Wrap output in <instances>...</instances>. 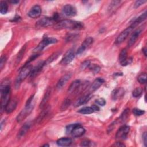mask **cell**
<instances>
[{"label":"cell","mask_w":147,"mask_h":147,"mask_svg":"<svg viewBox=\"0 0 147 147\" xmlns=\"http://www.w3.org/2000/svg\"><path fill=\"white\" fill-rule=\"evenodd\" d=\"M78 36V35H76V34H68L66 36V41L67 42H71V41H72L73 40H74Z\"/></svg>","instance_id":"ab89813d"},{"label":"cell","mask_w":147,"mask_h":147,"mask_svg":"<svg viewBox=\"0 0 147 147\" xmlns=\"http://www.w3.org/2000/svg\"><path fill=\"white\" fill-rule=\"evenodd\" d=\"M95 103L99 106H103L106 105V101L105 100V99L100 98H98L95 100Z\"/></svg>","instance_id":"60d3db41"},{"label":"cell","mask_w":147,"mask_h":147,"mask_svg":"<svg viewBox=\"0 0 147 147\" xmlns=\"http://www.w3.org/2000/svg\"><path fill=\"white\" fill-rule=\"evenodd\" d=\"M55 21L53 19L50 17H44L39 20L36 23V28H43V27H48L52 26L55 24Z\"/></svg>","instance_id":"5b68a950"},{"label":"cell","mask_w":147,"mask_h":147,"mask_svg":"<svg viewBox=\"0 0 147 147\" xmlns=\"http://www.w3.org/2000/svg\"><path fill=\"white\" fill-rule=\"evenodd\" d=\"M141 31H142V29L141 28H138L137 30H136L132 34V35H131L130 38V39L129 40L128 43V47H132L135 43V42H136V40L138 39V36H140Z\"/></svg>","instance_id":"d6986e66"},{"label":"cell","mask_w":147,"mask_h":147,"mask_svg":"<svg viewBox=\"0 0 147 147\" xmlns=\"http://www.w3.org/2000/svg\"><path fill=\"white\" fill-rule=\"evenodd\" d=\"M34 107V105L32 103L29 105L26 106V107L21 110L19 114L17 117V121L18 122H21L24 120L32 111Z\"/></svg>","instance_id":"3957f363"},{"label":"cell","mask_w":147,"mask_h":147,"mask_svg":"<svg viewBox=\"0 0 147 147\" xmlns=\"http://www.w3.org/2000/svg\"><path fill=\"white\" fill-rule=\"evenodd\" d=\"M146 51H147V50H146V47H144L143 49H142V52L145 55V56H146Z\"/></svg>","instance_id":"816d5d0a"},{"label":"cell","mask_w":147,"mask_h":147,"mask_svg":"<svg viewBox=\"0 0 147 147\" xmlns=\"http://www.w3.org/2000/svg\"><path fill=\"white\" fill-rule=\"evenodd\" d=\"M72 139L69 137H62L57 140L56 143L60 146H67L72 144Z\"/></svg>","instance_id":"7402d4cb"},{"label":"cell","mask_w":147,"mask_h":147,"mask_svg":"<svg viewBox=\"0 0 147 147\" xmlns=\"http://www.w3.org/2000/svg\"><path fill=\"white\" fill-rule=\"evenodd\" d=\"M105 81L104 79H103L102 78H97L92 83L91 86L90 87V91L91 92L94 91L96 90H97L98 89H99V87L104 83Z\"/></svg>","instance_id":"44dd1931"},{"label":"cell","mask_w":147,"mask_h":147,"mask_svg":"<svg viewBox=\"0 0 147 147\" xmlns=\"http://www.w3.org/2000/svg\"><path fill=\"white\" fill-rule=\"evenodd\" d=\"M134 28L130 26L129 27H128L127 28H126L124 31H123L119 35V36L117 37V38L115 40V44H121V43H122L124 40H125V39L128 38V35L130 34V33L132 32V31L133 30Z\"/></svg>","instance_id":"8992f818"},{"label":"cell","mask_w":147,"mask_h":147,"mask_svg":"<svg viewBox=\"0 0 147 147\" xmlns=\"http://www.w3.org/2000/svg\"><path fill=\"white\" fill-rule=\"evenodd\" d=\"M132 111H133V113L136 116H141L145 113L144 110H141L139 109H137V108L133 109Z\"/></svg>","instance_id":"d590c367"},{"label":"cell","mask_w":147,"mask_h":147,"mask_svg":"<svg viewBox=\"0 0 147 147\" xmlns=\"http://www.w3.org/2000/svg\"><path fill=\"white\" fill-rule=\"evenodd\" d=\"M20 20H21V17H20V16H16L14 18L13 20H12V21L17 22V21H19Z\"/></svg>","instance_id":"681fc988"},{"label":"cell","mask_w":147,"mask_h":147,"mask_svg":"<svg viewBox=\"0 0 147 147\" xmlns=\"http://www.w3.org/2000/svg\"><path fill=\"white\" fill-rule=\"evenodd\" d=\"M127 51L126 49H123L120 52L119 56V61L122 66H126L132 63V59L127 58Z\"/></svg>","instance_id":"ba28073f"},{"label":"cell","mask_w":147,"mask_h":147,"mask_svg":"<svg viewBox=\"0 0 147 147\" xmlns=\"http://www.w3.org/2000/svg\"><path fill=\"white\" fill-rule=\"evenodd\" d=\"M83 27V25L78 21L71 20H63L58 22L54 26L56 30H81Z\"/></svg>","instance_id":"6da1fadb"},{"label":"cell","mask_w":147,"mask_h":147,"mask_svg":"<svg viewBox=\"0 0 147 147\" xmlns=\"http://www.w3.org/2000/svg\"><path fill=\"white\" fill-rule=\"evenodd\" d=\"M93 43V39L92 38L89 37V38H86L84 40L83 43L81 44L80 47L78 49L77 54L80 55L82 53H83L87 49V48H88Z\"/></svg>","instance_id":"8fae6325"},{"label":"cell","mask_w":147,"mask_h":147,"mask_svg":"<svg viewBox=\"0 0 147 147\" xmlns=\"http://www.w3.org/2000/svg\"><path fill=\"white\" fill-rule=\"evenodd\" d=\"M90 60H85L84 61L83 63H81V67H80V68L82 70H85L86 68H87V67H89L90 65Z\"/></svg>","instance_id":"74e56055"},{"label":"cell","mask_w":147,"mask_h":147,"mask_svg":"<svg viewBox=\"0 0 147 147\" xmlns=\"http://www.w3.org/2000/svg\"><path fill=\"white\" fill-rule=\"evenodd\" d=\"M30 128V123L25 124L20 129L19 133H18V137L21 138L22 137L24 136L26 134V133L28 132Z\"/></svg>","instance_id":"484cf974"},{"label":"cell","mask_w":147,"mask_h":147,"mask_svg":"<svg viewBox=\"0 0 147 147\" xmlns=\"http://www.w3.org/2000/svg\"><path fill=\"white\" fill-rule=\"evenodd\" d=\"M71 103V100L70 99L67 98V99H64V101L63 102V103H62V104L61 105L60 109L62 111L66 110L70 106Z\"/></svg>","instance_id":"1f68e13d"},{"label":"cell","mask_w":147,"mask_h":147,"mask_svg":"<svg viewBox=\"0 0 147 147\" xmlns=\"http://www.w3.org/2000/svg\"><path fill=\"white\" fill-rule=\"evenodd\" d=\"M146 15H147V13L146 12H145L144 13H142L141 15H140L137 19H136L134 21L133 23L132 24L131 26L134 28L136 27H137L139 24H140L141 23L143 22L144 20H146Z\"/></svg>","instance_id":"d4e9b609"},{"label":"cell","mask_w":147,"mask_h":147,"mask_svg":"<svg viewBox=\"0 0 147 147\" xmlns=\"http://www.w3.org/2000/svg\"><path fill=\"white\" fill-rule=\"evenodd\" d=\"M130 127L128 125H124L121 126L117 132L116 138L124 140L127 137V136L129 132Z\"/></svg>","instance_id":"52a82bcc"},{"label":"cell","mask_w":147,"mask_h":147,"mask_svg":"<svg viewBox=\"0 0 147 147\" xmlns=\"http://www.w3.org/2000/svg\"><path fill=\"white\" fill-rule=\"evenodd\" d=\"M8 5L5 1H1L0 3V13L2 15H5L8 12Z\"/></svg>","instance_id":"f1b7e54d"},{"label":"cell","mask_w":147,"mask_h":147,"mask_svg":"<svg viewBox=\"0 0 147 147\" xmlns=\"http://www.w3.org/2000/svg\"><path fill=\"white\" fill-rule=\"evenodd\" d=\"M129 109H127L126 110H125L124 111V112L122 113V114H121V119L122 121H125L128 117V115H129Z\"/></svg>","instance_id":"8d00e7d4"},{"label":"cell","mask_w":147,"mask_h":147,"mask_svg":"<svg viewBox=\"0 0 147 147\" xmlns=\"http://www.w3.org/2000/svg\"><path fill=\"white\" fill-rule=\"evenodd\" d=\"M63 12L66 16L68 17H73L77 15L75 8L70 4H67L63 7Z\"/></svg>","instance_id":"7c38bea8"},{"label":"cell","mask_w":147,"mask_h":147,"mask_svg":"<svg viewBox=\"0 0 147 147\" xmlns=\"http://www.w3.org/2000/svg\"><path fill=\"white\" fill-rule=\"evenodd\" d=\"M32 70V67L31 65H30V64L24 65V66L21 69L19 76L16 79V83H15V87L16 89L19 88L23 81H24L28 75H30V73Z\"/></svg>","instance_id":"7a4b0ae2"},{"label":"cell","mask_w":147,"mask_h":147,"mask_svg":"<svg viewBox=\"0 0 147 147\" xmlns=\"http://www.w3.org/2000/svg\"><path fill=\"white\" fill-rule=\"evenodd\" d=\"M26 45L24 46L20 50L19 52L18 53V55L17 56V58H16V65L19 64L20 62L21 61L23 56H24V53H25V51H26Z\"/></svg>","instance_id":"83f0119b"},{"label":"cell","mask_w":147,"mask_h":147,"mask_svg":"<svg viewBox=\"0 0 147 147\" xmlns=\"http://www.w3.org/2000/svg\"><path fill=\"white\" fill-rule=\"evenodd\" d=\"M44 62H40L37 66H36L34 68H32V70L30 73V77L31 78L35 77L43 68L44 66Z\"/></svg>","instance_id":"603a6c76"},{"label":"cell","mask_w":147,"mask_h":147,"mask_svg":"<svg viewBox=\"0 0 147 147\" xmlns=\"http://www.w3.org/2000/svg\"><path fill=\"white\" fill-rule=\"evenodd\" d=\"M41 14H42L41 7L38 5H36L31 9V10L29 11L28 13V15L32 19H36L39 17Z\"/></svg>","instance_id":"30bf717a"},{"label":"cell","mask_w":147,"mask_h":147,"mask_svg":"<svg viewBox=\"0 0 147 147\" xmlns=\"http://www.w3.org/2000/svg\"><path fill=\"white\" fill-rule=\"evenodd\" d=\"M142 139H143V142L145 146H147V134L146 132H144L143 135H142Z\"/></svg>","instance_id":"f6af8a7d"},{"label":"cell","mask_w":147,"mask_h":147,"mask_svg":"<svg viewBox=\"0 0 147 147\" xmlns=\"http://www.w3.org/2000/svg\"><path fill=\"white\" fill-rule=\"evenodd\" d=\"M49 110H50V108H48V107H46V109L43 110L42 112L40 113V114L38 117V118L36 119V123H40L47 115Z\"/></svg>","instance_id":"f546056e"},{"label":"cell","mask_w":147,"mask_h":147,"mask_svg":"<svg viewBox=\"0 0 147 147\" xmlns=\"http://www.w3.org/2000/svg\"><path fill=\"white\" fill-rule=\"evenodd\" d=\"M137 81L139 83L144 84L146 83V74L145 73L141 74L137 78Z\"/></svg>","instance_id":"836d02e7"},{"label":"cell","mask_w":147,"mask_h":147,"mask_svg":"<svg viewBox=\"0 0 147 147\" xmlns=\"http://www.w3.org/2000/svg\"><path fill=\"white\" fill-rule=\"evenodd\" d=\"M50 145H48V144H45V145H43V146H49Z\"/></svg>","instance_id":"f5cc1de1"},{"label":"cell","mask_w":147,"mask_h":147,"mask_svg":"<svg viewBox=\"0 0 147 147\" xmlns=\"http://www.w3.org/2000/svg\"><path fill=\"white\" fill-rule=\"evenodd\" d=\"M34 95L31 96V97L27 100V102H26V106L29 105H30V104L32 103V100H33V99H34Z\"/></svg>","instance_id":"bcb514c9"},{"label":"cell","mask_w":147,"mask_h":147,"mask_svg":"<svg viewBox=\"0 0 147 147\" xmlns=\"http://www.w3.org/2000/svg\"><path fill=\"white\" fill-rule=\"evenodd\" d=\"M91 107H92V109H93L94 111H99V107L97 105H93L91 106Z\"/></svg>","instance_id":"c3c4849f"},{"label":"cell","mask_w":147,"mask_h":147,"mask_svg":"<svg viewBox=\"0 0 147 147\" xmlns=\"http://www.w3.org/2000/svg\"><path fill=\"white\" fill-rule=\"evenodd\" d=\"M7 60V58L6 56H5V55L2 56L1 57V59H0V68H1V70H3V67L5 66Z\"/></svg>","instance_id":"f35d334b"},{"label":"cell","mask_w":147,"mask_h":147,"mask_svg":"<svg viewBox=\"0 0 147 147\" xmlns=\"http://www.w3.org/2000/svg\"><path fill=\"white\" fill-rule=\"evenodd\" d=\"M77 124H71V125H68V126L66 127V133H67V134H70V133H71V132H72V130H73L74 128Z\"/></svg>","instance_id":"b9f144b4"},{"label":"cell","mask_w":147,"mask_h":147,"mask_svg":"<svg viewBox=\"0 0 147 147\" xmlns=\"http://www.w3.org/2000/svg\"><path fill=\"white\" fill-rule=\"evenodd\" d=\"M121 4L120 1H117V0H115V1H113L110 3L109 8H108V12L110 15L113 14L115 11L117 10V9L119 8Z\"/></svg>","instance_id":"ffe728a7"},{"label":"cell","mask_w":147,"mask_h":147,"mask_svg":"<svg viewBox=\"0 0 147 147\" xmlns=\"http://www.w3.org/2000/svg\"><path fill=\"white\" fill-rule=\"evenodd\" d=\"M125 94V90L122 87H118L114 89L111 94L112 99L114 101L121 98Z\"/></svg>","instance_id":"2e32d148"},{"label":"cell","mask_w":147,"mask_h":147,"mask_svg":"<svg viewBox=\"0 0 147 147\" xmlns=\"http://www.w3.org/2000/svg\"><path fill=\"white\" fill-rule=\"evenodd\" d=\"M58 42V40L54 38H44L43 40L38 44V46L35 48L34 51L36 52H40L42 51L46 47L50 44H54Z\"/></svg>","instance_id":"277c9868"},{"label":"cell","mask_w":147,"mask_h":147,"mask_svg":"<svg viewBox=\"0 0 147 147\" xmlns=\"http://www.w3.org/2000/svg\"><path fill=\"white\" fill-rule=\"evenodd\" d=\"M71 77V74H67L64 75H63L61 78L59 80L57 85H56V88L58 90H60L62 89L64 86H65L67 83V82L70 80V79Z\"/></svg>","instance_id":"9a60e30c"},{"label":"cell","mask_w":147,"mask_h":147,"mask_svg":"<svg viewBox=\"0 0 147 147\" xmlns=\"http://www.w3.org/2000/svg\"><path fill=\"white\" fill-rule=\"evenodd\" d=\"M51 87H48L47 90L46 92L44 95V97L40 104V108L42 109H43L44 108H45L47 105V103L50 98L51 97Z\"/></svg>","instance_id":"e0dca14e"},{"label":"cell","mask_w":147,"mask_h":147,"mask_svg":"<svg viewBox=\"0 0 147 147\" xmlns=\"http://www.w3.org/2000/svg\"><path fill=\"white\" fill-rule=\"evenodd\" d=\"M91 98H92V94H91L83 96V97L79 98V99H78L75 101V102L74 104V107H78L82 105H84V104L86 103L87 102H88L89 101Z\"/></svg>","instance_id":"ac0fdd59"},{"label":"cell","mask_w":147,"mask_h":147,"mask_svg":"<svg viewBox=\"0 0 147 147\" xmlns=\"http://www.w3.org/2000/svg\"><path fill=\"white\" fill-rule=\"evenodd\" d=\"M12 4H18L19 3V1H17V0H11V1H9Z\"/></svg>","instance_id":"f907efd6"},{"label":"cell","mask_w":147,"mask_h":147,"mask_svg":"<svg viewBox=\"0 0 147 147\" xmlns=\"http://www.w3.org/2000/svg\"><path fill=\"white\" fill-rule=\"evenodd\" d=\"M89 67L90 70L94 74L98 73L101 70V67L96 64H90Z\"/></svg>","instance_id":"e575fe53"},{"label":"cell","mask_w":147,"mask_h":147,"mask_svg":"<svg viewBox=\"0 0 147 147\" xmlns=\"http://www.w3.org/2000/svg\"><path fill=\"white\" fill-rule=\"evenodd\" d=\"M146 1H145V0H139V1H136L134 6V8H138L139 7H140L141 5H143L144 4H145Z\"/></svg>","instance_id":"7bdbcfd3"},{"label":"cell","mask_w":147,"mask_h":147,"mask_svg":"<svg viewBox=\"0 0 147 147\" xmlns=\"http://www.w3.org/2000/svg\"><path fill=\"white\" fill-rule=\"evenodd\" d=\"M81 81L79 80H75L72 82L70 86L68 88V91L70 94H72L75 93L76 91L78 90V89L81 86Z\"/></svg>","instance_id":"cb8c5ba5"},{"label":"cell","mask_w":147,"mask_h":147,"mask_svg":"<svg viewBox=\"0 0 147 147\" xmlns=\"http://www.w3.org/2000/svg\"><path fill=\"white\" fill-rule=\"evenodd\" d=\"M17 100L16 99H12L8 103L7 105L5 107V111L8 114L12 113L16 108L17 105Z\"/></svg>","instance_id":"5bb4252c"},{"label":"cell","mask_w":147,"mask_h":147,"mask_svg":"<svg viewBox=\"0 0 147 147\" xmlns=\"http://www.w3.org/2000/svg\"><path fill=\"white\" fill-rule=\"evenodd\" d=\"M94 111L91 107H85L81 109L78 112L82 114H92Z\"/></svg>","instance_id":"4dcf8cb0"},{"label":"cell","mask_w":147,"mask_h":147,"mask_svg":"<svg viewBox=\"0 0 147 147\" xmlns=\"http://www.w3.org/2000/svg\"><path fill=\"white\" fill-rule=\"evenodd\" d=\"M86 132L85 129L79 124H78L71 132L72 136L74 137H79L83 136Z\"/></svg>","instance_id":"4fadbf2b"},{"label":"cell","mask_w":147,"mask_h":147,"mask_svg":"<svg viewBox=\"0 0 147 147\" xmlns=\"http://www.w3.org/2000/svg\"><path fill=\"white\" fill-rule=\"evenodd\" d=\"M60 54H61V52H55L54 54H53L46 60V62H44V65H47V64L52 63V62H54L55 60H56L59 57V56L60 55Z\"/></svg>","instance_id":"4316f807"},{"label":"cell","mask_w":147,"mask_h":147,"mask_svg":"<svg viewBox=\"0 0 147 147\" xmlns=\"http://www.w3.org/2000/svg\"><path fill=\"white\" fill-rule=\"evenodd\" d=\"M142 89L141 87L136 88L132 92V95L134 98H137L140 97L142 93Z\"/></svg>","instance_id":"d6a6232c"},{"label":"cell","mask_w":147,"mask_h":147,"mask_svg":"<svg viewBox=\"0 0 147 147\" xmlns=\"http://www.w3.org/2000/svg\"><path fill=\"white\" fill-rule=\"evenodd\" d=\"M113 146H125V145L124 144H122V142H115Z\"/></svg>","instance_id":"7dc6e473"},{"label":"cell","mask_w":147,"mask_h":147,"mask_svg":"<svg viewBox=\"0 0 147 147\" xmlns=\"http://www.w3.org/2000/svg\"><path fill=\"white\" fill-rule=\"evenodd\" d=\"M75 58V53L73 50H68L60 62V64L62 65H67L70 64Z\"/></svg>","instance_id":"9c48e42d"},{"label":"cell","mask_w":147,"mask_h":147,"mask_svg":"<svg viewBox=\"0 0 147 147\" xmlns=\"http://www.w3.org/2000/svg\"><path fill=\"white\" fill-rule=\"evenodd\" d=\"M91 142L88 140H85L82 141L81 143V146H90Z\"/></svg>","instance_id":"ee69618b"}]
</instances>
